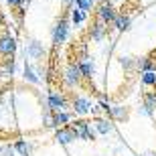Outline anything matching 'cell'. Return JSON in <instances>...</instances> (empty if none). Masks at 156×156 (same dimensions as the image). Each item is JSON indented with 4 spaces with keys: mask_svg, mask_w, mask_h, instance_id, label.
<instances>
[{
    "mask_svg": "<svg viewBox=\"0 0 156 156\" xmlns=\"http://www.w3.org/2000/svg\"><path fill=\"white\" fill-rule=\"evenodd\" d=\"M136 71L144 73V71H156V61L152 55H140L136 57Z\"/></svg>",
    "mask_w": 156,
    "mask_h": 156,
    "instance_id": "5bb4252c",
    "label": "cell"
},
{
    "mask_svg": "<svg viewBox=\"0 0 156 156\" xmlns=\"http://www.w3.org/2000/svg\"><path fill=\"white\" fill-rule=\"evenodd\" d=\"M4 24H6V16L2 14V10H0V27H4Z\"/></svg>",
    "mask_w": 156,
    "mask_h": 156,
    "instance_id": "f546056e",
    "label": "cell"
},
{
    "mask_svg": "<svg viewBox=\"0 0 156 156\" xmlns=\"http://www.w3.org/2000/svg\"><path fill=\"white\" fill-rule=\"evenodd\" d=\"M71 126L75 128L77 138H79V140H85V142H93V140H95V136H98L95 128L91 126V122L85 120V118H77V120H73V122H71Z\"/></svg>",
    "mask_w": 156,
    "mask_h": 156,
    "instance_id": "277c9868",
    "label": "cell"
},
{
    "mask_svg": "<svg viewBox=\"0 0 156 156\" xmlns=\"http://www.w3.org/2000/svg\"><path fill=\"white\" fill-rule=\"evenodd\" d=\"M108 29H110V24L101 23V20H93L91 24H89V29H87V37H89V41H93V43H101V41L108 37Z\"/></svg>",
    "mask_w": 156,
    "mask_h": 156,
    "instance_id": "8fae6325",
    "label": "cell"
},
{
    "mask_svg": "<svg viewBox=\"0 0 156 156\" xmlns=\"http://www.w3.org/2000/svg\"><path fill=\"white\" fill-rule=\"evenodd\" d=\"M47 108L53 112H63L71 108V98L65 91H51L47 95Z\"/></svg>",
    "mask_w": 156,
    "mask_h": 156,
    "instance_id": "8992f818",
    "label": "cell"
},
{
    "mask_svg": "<svg viewBox=\"0 0 156 156\" xmlns=\"http://www.w3.org/2000/svg\"><path fill=\"white\" fill-rule=\"evenodd\" d=\"M71 18H69V10H65L61 16L55 20L53 24V30H51V41L55 47H61L69 41V35H71Z\"/></svg>",
    "mask_w": 156,
    "mask_h": 156,
    "instance_id": "6da1fadb",
    "label": "cell"
},
{
    "mask_svg": "<svg viewBox=\"0 0 156 156\" xmlns=\"http://www.w3.org/2000/svg\"><path fill=\"white\" fill-rule=\"evenodd\" d=\"M93 128L99 136H110L114 132V120L110 116H95L93 118Z\"/></svg>",
    "mask_w": 156,
    "mask_h": 156,
    "instance_id": "7c38bea8",
    "label": "cell"
},
{
    "mask_svg": "<svg viewBox=\"0 0 156 156\" xmlns=\"http://www.w3.org/2000/svg\"><path fill=\"white\" fill-rule=\"evenodd\" d=\"M71 110H73V114L79 118H85L87 114H91L93 110H95V105L91 104V99L87 98V95H73L71 98Z\"/></svg>",
    "mask_w": 156,
    "mask_h": 156,
    "instance_id": "52a82bcc",
    "label": "cell"
},
{
    "mask_svg": "<svg viewBox=\"0 0 156 156\" xmlns=\"http://www.w3.org/2000/svg\"><path fill=\"white\" fill-rule=\"evenodd\" d=\"M43 126L45 128H57L55 126V112L49 110V108L43 112Z\"/></svg>",
    "mask_w": 156,
    "mask_h": 156,
    "instance_id": "7402d4cb",
    "label": "cell"
},
{
    "mask_svg": "<svg viewBox=\"0 0 156 156\" xmlns=\"http://www.w3.org/2000/svg\"><path fill=\"white\" fill-rule=\"evenodd\" d=\"M2 156H16L14 144H2Z\"/></svg>",
    "mask_w": 156,
    "mask_h": 156,
    "instance_id": "83f0119b",
    "label": "cell"
},
{
    "mask_svg": "<svg viewBox=\"0 0 156 156\" xmlns=\"http://www.w3.org/2000/svg\"><path fill=\"white\" fill-rule=\"evenodd\" d=\"M118 65L124 69V73H134V71H136V57L120 55V57H118Z\"/></svg>",
    "mask_w": 156,
    "mask_h": 156,
    "instance_id": "e0dca14e",
    "label": "cell"
},
{
    "mask_svg": "<svg viewBox=\"0 0 156 156\" xmlns=\"http://www.w3.org/2000/svg\"><path fill=\"white\" fill-rule=\"evenodd\" d=\"M16 37L10 33V29H4L0 33V57H12L16 53Z\"/></svg>",
    "mask_w": 156,
    "mask_h": 156,
    "instance_id": "ba28073f",
    "label": "cell"
},
{
    "mask_svg": "<svg viewBox=\"0 0 156 156\" xmlns=\"http://www.w3.org/2000/svg\"><path fill=\"white\" fill-rule=\"evenodd\" d=\"M71 122H73V112H69V110L55 112V126H57V128L71 126Z\"/></svg>",
    "mask_w": 156,
    "mask_h": 156,
    "instance_id": "ac0fdd59",
    "label": "cell"
},
{
    "mask_svg": "<svg viewBox=\"0 0 156 156\" xmlns=\"http://www.w3.org/2000/svg\"><path fill=\"white\" fill-rule=\"evenodd\" d=\"M138 112H140V116H144V118H154V114H156L150 105H146V104H140Z\"/></svg>",
    "mask_w": 156,
    "mask_h": 156,
    "instance_id": "d4e9b609",
    "label": "cell"
},
{
    "mask_svg": "<svg viewBox=\"0 0 156 156\" xmlns=\"http://www.w3.org/2000/svg\"><path fill=\"white\" fill-rule=\"evenodd\" d=\"M112 27H114L118 33H126V30H130V27H132V18L128 16V14H124V12H118V16L114 18Z\"/></svg>",
    "mask_w": 156,
    "mask_h": 156,
    "instance_id": "2e32d148",
    "label": "cell"
},
{
    "mask_svg": "<svg viewBox=\"0 0 156 156\" xmlns=\"http://www.w3.org/2000/svg\"><path fill=\"white\" fill-rule=\"evenodd\" d=\"M154 152H156V150H154Z\"/></svg>",
    "mask_w": 156,
    "mask_h": 156,
    "instance_id": "e575fe53",
    "label": "cell"
},
{
    "mask_svg": "<svg viewBox=\"0 0 156 156\" xmlns=\"http://www.w3.org/2000/svg\"><path fill=\"white\" fill-rule=\"evenodd\" d=\"M91 2H99V0H91Z\"/></svg>",
    "mask_w": 156,
    "mask_h": 156,
    "instance_id": "d6a6232c",
    "label": "cell"
},
{
    "mask_svg": "<svg viewBox=\"0 0 156 156\" xmlns=\"http://www.w3.org/2000/svg\"><path fill=\"white\" fill-rule=\"evenodd\" d=\"M77 138V132L73 126H61V128H55V142L61 146H69L73 144Z\"/></svg>",
    "mask_w": 156,
    "mask_h": 156,
    "instance_id": "30bf717a",
    "label": "cell"
},
{
    "mask_svg": "<svg viewBox=\"0 0 156 156\" xmlns=\"http://www.w3.org/2000/svg\"><path fill=\"white\" fill-rule=\"evenodd\" d=\"M23 77L27 83H33V85H39L41 83V75L37 73V67H33L30 61H24V67H23Z\"/></svg>",
    "mask_w": 156,
    "mask_h": 156,
    "instance_id": "9a60e30c",
    "label": "cell"
},
{
    "mask_svg": "<svg viewBox=\"0 0 156 156\" xmlns=\"http://www.w3.org/2000/svg\"><path fill=\"white\" fill-rule=\"evenodd\" d=\"M0 120H2V114H0Z\"/></svg>",
    "mask_w": 156,
    "mask_h": 156,
    "instance_id": "836d02e7",
    "label": "cell"
},
{
    "mask_svg": "<svg viewBox=\"0 0 156 156\" xmlns=\"http://www.w3.org/2000/svg\"><path fill=\"white\" fill-rule=\"evenodd\" d=\"M75 61H77V65H79L81 73H83V79L91 81L93 77H95V63H93V59L87 55V47L85 45H81L79 49H77Z\"/></svg>",
    "mask_w": 156,
    "mask_h": 156,
    "instance_id": "3957f363",
    "label": "cell"
},
{
    "mask_svg": "<svg viewBox=\"0 0 156 156\" xmlns=\"http://www.w3.org/2000/svg\"><path fill=\"white\" fill-rule=\"evenodd\" d=\"M93 12H95V18L101 20V23H105V24H112L114 18L118 16V8L112 4L110 0H99Z\"/></svg>",
    "mask_w": 156,
    "mask_h": 156,
    "instance_id": "5b68a950",
    "label": "cell"
},
{
    "mask_svg": "<svg viewBox=\"0 0 156 156\" xmlns=\"http://www.w3.org/2000/svg\"><path fill=\"white\" fill-rule=\"evenodd\" d=\"M108 116L114 122H128L130 120V108L128 105H122V104H112Z\"/></svg>",
    "mask_w": 156,
    "mask_h": 156,
    "instance_id": "4fadbf2b",
    "label": "cell"
},
{
    "mask_svg": "<svg viewBox=\"0 0 156 156\" xmlns=\"http://www.w3.org/2000/svg\"><path fill=\"white\" fill-rule=\"evenodd\" d=\"M4 75H14V59L4 57Z\"/></svg>",
    "mask_w": 156,
    "mask_h": 156,
    "instance_id": "cb8c5ba5",
    "label": "cell"
},
{
    "mask_svg": "<svg viewBox=\"0 0 156 156\" xmlns=\"http://www.w3.org/2000/svg\"><path fill=\"white\" fill-rule=\"evenodd\" d=\"M75 6H77V8H81L83 12H91L93 2H91V0H75Z\"/></svg>",
    "mask_w": 156,
    "mask_h": 156,
    "instance_id": "484cf974",
    "label": "cell"
},
{
    "mask_svg": "<svg viewBox=\"0 0 156 156\" xmlns=\"http://www.w3.org/2000/svg\"><path fill=\"white\" fill-rule=\"evenodd\" d=\"M14 150H16V154H20V156H30L33 154V144H30L29 140H16L14 142Z\"/></svg>",
    "mask_w": 156,
    "mask_h": 156,
    "instance_id": "d6986e66",
    "label": "cell"
},
{
    "mask_svg": "<svg viewBox=\"0 0 156 156\" xmlns=\"http://www.w3.org/2000/svg\"><path fill=\"white\" fill-rule=\"evenodd\" d=\"M27 57L30 59V61H35V63H41L43 59L47 57V49L45 45H43V41L39 39H29V43H27Z\"/></svg>",
    "mask_w": 156,
    "mask_h": 156,
    "instance_id": "9c48e42d",
    "label": "cell"
},
{
    "mask_svg": "<svg viewBox=\"0 0 156 156\" xmlns=\"http://www.w3.org/2000/svg\"><path fill=\"white\" fill-rule=\"evenodd\" d=\"M61 4H63V8H65V10H69L71 6L75 4V0H61Z\"/></svg>",
    "mask_w": 156,
    "mask_h": 156,
    "instance_id": "f1b7e54d",
    "label": "cell"
},
{
    "mask_svg": "<svg viewBox=\"0 0 156 156\" xmlns=\"http://www.w3.org/2000/svg\"><path fill=\"white\" fill-rule=\"evenodd\" d=\"M0 156H2V146H0Z\"/></svg>",
    "mask_w": 156,
    "mask_h": 156,
    "instance_id": "4dcf8cb0",
    "label": "cell"
},
{
    "mask_svg": "<svg viewBox=\"0 0 156 156\" xmlns=\"http://www.w3.org/2000/svg\"><path fill=\"white\" fill-rule=\"evenodd\" d=\"M61 79H63V85L67 87V89H75V87L81 85V81H83V73H81L77 61H69V63L65 65Z\"/></svg>",
    "mask_w": 156,
    "mask_h": 156,
    "instance_id": "7a4b0ae2",
    "label": "cell"
},
{
    "mask_svg": "<svg viewBox=\"0 0 156 156\" xmlns=\"http://www.w3.org/2000/svg\"><path fill=\"white\" fill-rule=\"evenodd\" d=\"M132 156H142V154H132Z\"/></svg>",
    "mask_w": 156,
    "mask_h": 156,
    "instance_id": "1f68e13d",
    "label": "cell"
},
{
    "mask_svg": "<svg viewBox=\"0 0 156 156\" xmlns=\"http://www.w3.org/2000/svg\"><path fill=\"white\" fill-rule=\"evenodd\" d=\"M142 104L150 105L152 110L156 112V91H144L142 93Z\"/></svg>",
    "mask_w": 156,
    "mask_h": 156,
    "instance_id": "603a6c76",
    "label": "cell"
},
{
    "mask_svg": "<svg viewBox=\"0 0 156 156\" xmlns=\"http://www.w3.org/2000/svg\"><path fill=\"white\" fill-rule=\"evenodd\" d=\"M69 18H71V23H73V24L77 27V24L85 23V18H87V12H83L81 8H77V6L73 4V6L69 8Z\"/></svg>",
    "mask_w": 156,
    "mask_h": 156,
    "instance_id": "ffe728a7",
    "label": "cell"
},
{
    "mask_svg": "<svg viewBox=\"0 0 156 156\" xmlns=\"http://www.w3.org/2000/svg\"><path fill=\"white\" fill-rule=\"evenodd\" d=\"M10 8H16V10H23L24 4H29V0H4Z\"/></svg>",
    "mask_w": 156,
    "mask_h": 156,
    "instance_id": "4316f807",
    "label": "cell"
},
{
    "mask_svg": "<svg viewBox=\"0 0 156 156\" xmlns=\"http://www.w3.org/2000/svg\"><path fill=\"white\" fill-rule=\"evenodd\" d=\"M140 81H142V85L154 87L156 89V71H144V73H140Z\"/></svg>",
    "mask_w": 156,
    "mask_h": 156,
    "instance_id": "44dd1931",
    "label": "cell"
}]
</instances>
